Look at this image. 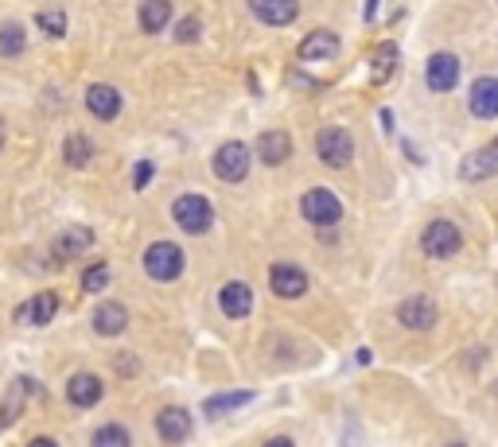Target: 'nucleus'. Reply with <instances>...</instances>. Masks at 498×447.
<instances>
[{
    "mask_svg": "<svg viewBox=\"0 0 498 447\" xmlns=\"http://www.w3.org/2000/svg\"><path fill=\"white\" fill-rule=\"evenodd\" d=\"M172 215L179 222V230L184 233H207L210 230V222H215V210H210V199L207 195H179L176 199V207H172Z\"/></svg>",
    "mask_w": 498,
    "mask_h": 447,
    "instance_id": "1",
    "label": "nucleus"
},
{
    "mask_svg": "<svg viewBox=\"0 0 498 447\" xmlns=\"http://www.w3.org/2000/svg\"><path fill=\"white\" fill-rule=\"evenodd\" d=\"M460 246H463V233H460V226L455 222H432V226L420 233V249L429 253L432 261H448V257H455L460 253Z\"/></svg>",
    "mask_w": 498,
    "mask_h": 447,
    "instance_id": "2",
    "label": "nucleus"
},
{
    "mask_svg": "<svg viewBox=\"0 0 498 447\" xmlns=\"http://www.w3.org/2000/svg\"><path fill=\"white\" fill-rule=\"evenodd\" d=\"M144 269H148L152 280H160V284L176 280V276L184 272V249L172 246V241H152L148 253H144Z\"/></svg>",
    "mask_w": 498,
    "mask_h": 447,
    "instance_id": "3",
    "label": "nucleus"
},
{
    "mask_svg": "<svg viewBox=\"0 0 498 447\" xmlns=\"http://www.w3.org/2000/svg\"><path fill=\"white\" fill-rule=\"evenodd\" d=\"M210 167H215V175L222 183H241V179L249 175V148L241 141H226L210 159Z\"/></svg>",
    "mask_w": 498,
    "mask_h": 447,
    "instance_id": "4",
    "label": "nucleus"
},
{
    "mask_svg": "<svg viewBox=\"0 0 498 447\" xmlns=\"http://www.w3.org/2000/svg\"><path fill=\"white\" fill-rule=\"evenodd\" d=\"M300 210L312 226H335V222L343 218V202H339V195L327 187H312L308 195L300 199Z\"/></svg>",
    "mask_w": 498,
    "mask_h": 447,
    "instance_id": "5",
    "label": "nucleus"
},
{
    "mask_svg": "<svg viewBox=\"0 0 498 447\" xmlns=\"http://www.w3.org/2000/svg\"><path fill=\"white\" fill-rule=\"evenodd\" d=\"M315 152H320V159L327 167H351L355 159V136L347 129H323L320 136H315Z\"/></svg>",
    "mask_w": 498,
    "mask_h": 447,
    "instance_id": "6",
    "label": "nucleus"
},
{
    "mask_svg": "<svg viewBox=\"0 0 498 447\" xmlns=\"http://www.w3.org/2000/svg\"><path fill=\"white\" fill-rule=\"evenodd\" d=\"M425 82H429V90H437V93L455 90V82H460V59H455L452 51H437L425 67Z\"/></svg>",
    "mask_w": 498,
    "mask_h": 447,
    "instance_id": "7",
    "label": "nucleus"
},
{
    "mask_svg": "<svg viewBox=\"0 0 498 447\" xmlns=\"http://www.w3.org/2000/svg\"><path fill=\"white\" fill-rule=\"evenodd\" d=\"M269 284H273V292L281 296V300H300L304 292H308V272L304 269H296V264H273V272H269Z\"/></svg>",
    "mask_w": 498,
    "mask_h": 447,
    "instance_id": "8",
    "label": "nucleus"
},
{
    "mask_svg": "<svg viewBox=\"0 0 498 447\" xmlns=\"http://www.w3.org/2000/svg\"><path fill=\"white\" fill-rule=\"evenodd\" d=\"M437 304L429 300V296H412L397 307V319L409 327V331H429V327H437Z\"/></svg>",
    "mask_w": 498,
    "mask_h": 447,
    "instance_id": "9",
    "label": "nucleus"
},
{
    "mask_svg": "<svg viewBox=\"0 0 498 447\" xmlns=\"http://www.w3.org/2000/svg\"><path fill=\"white\" fill-rule=\"evenodd\" d=\"M55 312H59V296L55 292H39V296H31L28 304L16 307V319L20 323H28V327H47L51 319H55Z\"/></svg>",
    "mask_w": 498,
    "mask_h": 447,
    "instance_id": "10",
    "label": "nucleus"
},
{
    "mask_svg": "<svg viewBox=\"0 0 498 447\" xmlns=\"http://www.w3.org/2000/svg\"><path fill=\"white\" fill-rule=\"evenodd\" d=\"M86 110L98 117V121H118V117H121V90L118 86H105V82L90 86L86 90Z\"/></svg>",
    "mask_w": 498,
    "mask_h": 447,
    "instance_id": "11",
    "label": "nucleus"
},
{
    "mask_svg": "<svg viewBox=\"0 0 498 447\" xmlns=\"http://www.w3.org/2000/svg\"><path fill=\"white\" fill-rule=\"evenodd\" d=\"M218 307H222V315H226V319H246V315L253 312V292H249V284H241V280L222 284Z\"/></svg>",
    "mask_w": 498,
    "mask_h": 447,
    "instance_id": "12",
    "label": "nucleus"
},
{
    "mask_svg": "<svg viewBox=\"0 0 498 447\" xmlns=\"http://www.w3.org/2000/svg\"><path fill=\"white\" fill-rule=\"evenodd\" d=\"M249 8L257 20H265V24L284 28L296 20V12H300V0H249Z\"/></svg>",
    "mask_w": 498,
    "mask_h": 447,
    "instance_id": "13",
    "label": "nucleus"
},
{
    "mask_svg": "<svg viewBox=\"0 0 498 447\" xmlns=\"http://www.w3.org/2000/svg\"><path fill=\"white\" fill-rule=\"evenodd\" d=\"M90 241H94V233H90V230H82V226L62 230L59 238H55V246H51V257H55V264H67V261L78 257L82 249H90Z\"/></svg>",
    "mask_w": 498,
    "mask_h": 447,
    "instance_id": "14",
    "label": "nucleus"
},
{
    "mask_svg": "<svg viewBox=\"0 0 498 447\" xmlns=\"http://www.w3.org/2000/svg\"><path fill=\"white\" fill-rule=\"evenodd\" d=\"M102 393H105V386H102V378H94V374H74L67 381V397H70V404H78V409H94V404L102 401Z\"/></svg>",
    "mask_w": 498,
    "mask_h": 447,
    "instance_id": "15",
    "label": "nucleus"
},
{
    "mask_svg": "<svg viewBox=\"0 0 498 447\" xmlns=\"http://www.w3.org/2000/svg\"><path fill=\"white\" fill-rule=\"evenodd\" d=\"M463 179H491L498 172V136L486 148H479V152H471L468 159H463Z\"/></svg>",
    "mask_w": 498,
    "mask_h": 447,
    "instance_id": "16",
    "label": "nucleus"
},
{
    "mask_svg": "<svg viewBox=\"0 0 498 447\" xmlns=\"http://www.w3.org/2000/svg\"><path fill=\"white\" fill-rule=\"evenodd\" d=\"M471 113L479 117V121L498 117V78H479L471 86Z\"/></svg>",
    "mask_w": 498,
    "mask_h": 447,
    "instance_id": "17",
    "label": "nucleus"
},
{
    "mask_svg": "<svg viewBox=\"0 0 498 447\" xmlns=\"http://www.w3.org/2000/svg\"><path fill=\"white\" fill-rule=\"evenodd\" d=\"M339 55V36L335 31H308V39L300 44V59L304 62H320V59H335Z\"/></svg>",
    "mask_w": 498,
    "mask_h": 447,
    "instance_id": "18",
    "label": "nucleus"
},
{
    "mask_svg": "<svg viewBox=\"0 0 498 447\" xmlns=\"http://www.w3.org/2000/svg\"><path fill=\"white\" fill-rule=\"evenodd\" d=\"M156 432H160V440H167V443H184L191 435V417L184 409H164L160 417H156Z\"/></svg>",
    "mask_w": 498,
    "mask_h": 447,
    "instance_id": "19",
    "label": "nucleus"
},
{
    "mask_svg": "<svg viewBox=\"0 0 498 447\" xmlns=\"http://www.w3.org/2000/svg\"><path fill=\"white\" fill-rule=\"evenodd\" d=\"M257 156L265 159V167H277V164H284V159L292 156V141H289V133H281V129L265 133L261 141H257Z\"/></svg>",
    "mask_w": 498,
    "mask_h": 447,
    "instance_id": "20",
    "label": "nucleus"
},
{
    "mask_svg": "<svg viewBox=\"0 0 498 447\" xmlns=\"http://www.w3.org/2000/svg\"><path fill=\"white\" fill-rule=\"evenodd\" d=\"M125 327H129V312H125L121 304L110 300V304H102L98 312H94V331L105 335V338H110V335H121Z\"/></svg>",
    "mask_w": 498,
    "mask_h": 447,
    "instance_id": "21",
    "label": "nucleus"
},
{
    "mask_svg": "<svg viewBox=\"0 0 498 447\" xmlns=\"http://www.w3.org/2000/svg\"><path fill=\"white\" fill-rule=\"evenodd\" d=\"M397 62H401V51H397V44H378V51H374V59H370V78L378 82H389L394 78V70H397Z\"/></svg>",
    "mask_w": 498,
    "mask_h": 447,
    "instance_id": "22",
    "label": "nucleus"
},
{
    "mask_svg": "<svg viewBox=\"0 0 498 447\" xmlns=\"http://www.w3.org/2000/svg\"><path fill=\"white\" fill-rule=\"evenodd\" d=\"M172 24V4L167 0H141V31L156 36Z\"/></svg>",
    "mask_w": 498,
    "mask_h": 447,
    "instance_id": "23",
    "label": "nucleus"
},
{
    "mask_svg": "<svg viewBox=\"0 0 498 447\" xmlns=\"http://www.w3.org/2000/svg\"><path fill=\"white\" fill-rule=\"evenodd\" d=\"M36 389V381L31 378H20L12 389H8V397H4V404H0V424H12L16 417H20V409H24V397Z\"/></svg>",
    "mask_w": 498,
    "mask_h": 447,
    "instance_id": "24",
    "label": "nucleus"
},
{
    "mask_svg": "<svg viewBox=\"0 0 498 447\" xmlns=\"http://www.w3.org/2000/svg\"><path fill=\"white\" fill-rule=\"evenodd\" d=\"M62 156H67V164H70V167H86L90 159H94V144H90V136H82V133L67 136V144H62Z\"/></svg>",
    "mask_w": 498,
    "mask_h": 447,
    "instance_id": "25",
    "label": "nucleus"
},
{
    "mask_svg": "<svg viewBox=\"0 0 498 447\" xmlns=\"http://www.w3.org/2000/svg\"><path fill=\"white\" fill-rule=\"evenodd\" d=\"M253 393H218V397H210L203 404L207 417H218V412H230V409H241V404H249Z\"/></svg>",
    "mask_w": 498,
    "mask_h": 447,
    "instance_id": "26",
    "label": "nucleus"
},
{
    "mask_svg": "<svg viewBox=\"0 0 498 447\" xmlns=\"http://www.w3.org/2000/svg\"><path fill=\"white\" fill-rule=\"evenodd\" d=\"M36 24H39V31H44V36H51V39H62V36H67V16H62L59 8H44V12L36 16Z\"/></svg>",
    "mask_w": 498,
    "mask_h": 447,
    "instance_id": "27",
    "label": "nucleus"
},
{
    "mask_svg": "<svg viewBox=\"0 0 498 447\" xmlns=\"http://www.w3.org/2000/svg\"><path fill=\"white\" fill-rule=\"evenodd\" d=\"M24 51V28L20 24H0V55H20Z\"/></svg>",
    "mask_w": 498,
    "mask_h": 447,
    "instance_id": "28",
    "label": "nucleus"
},
{
    "mask_svg": "<svg viewBox=\"0 0 498 447\" xmlns=\"http://www.w3.org/2000/svg\"><path fill=\"white\" fill-rule=\"evenodd\" d=\"M82 289H86V292H105V289H110V264H105V261L90 264V269L82 272Z\"/></svg>",
    "mask_w": 498,
    "mask_h": 447,
    "instance_id": "29",
    "label": "nucleus"
},
{
    "mask_svg": "<svg viewBox=\"0 0 498 447\" xmlns=\"http://www.w3.org/2000/svg\"><path fill=\"white\" fill-rule=\"evenodd\" d=\"M94 443L98 447H129V432L121 424H105V428L94 432Z\"/></svg>",
    "mask_w": 498,
    "mask_h": 447,
    "instance_id": "30",
    "label": "nucleus"
},
{
    "mask_svg": "<svg viewBox=\"0 0 498 447\" xmlns=\"http://www.w3.org/2000/svg\"><path fill=\"white\" fill-rule=\"evenodd\" d=\"M199 31H203V20H199V16H184L176 24V44H195Z\"/></svg>",
    "mask_w": 498,
    "mask_h": 447,
    "instance_id": "31",
    "label": "nucleus"
},
{
    "mask_svg": "<svg viewBox=\"0 0 498 447\" xmlns=\"http://www.w3.org/2000/svg\"><path fill=\"white\" fill-rule=\"evenodd\" d=\"M148 183H152V164L144 159V164H136V172H133V187H136V191H144Z\"/></svg>",
    "mask_w": 498,
    "mask_h": 447,
    "instance_id": "32",
    "label": "nucleus"
},
{
    "mask_svg": "<svg viewBox=\"0 0 498 447\" xmlns=\"http://www.w3.org/2000/svg\"><path fill=\"white\" fill-rule=\"evenodd\" d=\"M378 16V0H366V20H374Z\"/></svg>",
    "mask_w": 498,
    "mask_h": 447,
    "instance_id": "33",
    "label": "nucleus"
},
{
    "mask_svg": "<svg viewBox=\"0 0 498 447\" xmlns=\"http://www.w3.org/2000/svg\"><path fill=\"white\" fill-rule=\"evenodd\" d=\"M0 148H4V125H0Z\"/></svg>",
    "mask_w": 498,
    "mask_h": 447,
    "instance_id": "34",
    "label": "nucleus"
}]
</instances>
